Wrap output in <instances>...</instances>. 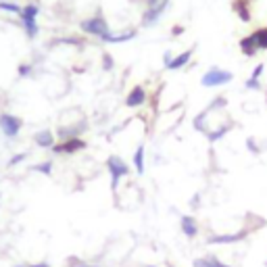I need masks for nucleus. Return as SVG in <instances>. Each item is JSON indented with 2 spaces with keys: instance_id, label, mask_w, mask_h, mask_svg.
I'll return each instance as SVG.
<instances>
[{
  "instance_id": "nucleus-1",
  "label": "nucleus",
  "mask_w": 267,
  "mask_h": 267,
  "mask_svg": "<svg viewBox=\"0 0 267 267\" xmlns=\"http://www.w3.org/2000/svg\"><path fill=\"white\" fill-rule=\"evenodd\" d=\"M38 15H40V7L35 3H29L25 7H21V13L17 15L21 21V27L25 31V35L29 40H35L40 35V25H38Z\"/></svg>"
},
{
  "instance_id": "nucleus-2",
  "label": "nucleus",
  "mask_w": 267,
  "mask_h": 267,
  "mask_svg": "<svg viewBox=\"0 0 267 267\" xmlns=\"http://www.w3.org/2000/svg\"><path fill=\"white\" fill-rule=\"evenodd\" d=\"M80 29H82V33L94 35V38H98V40H102L106 33H111V27H109V23H106L102 13H96L92 17H86L84 21H80Z\"/></svg>"
},
{
  "instance_id": "nucleus-3",
  "label": "nucleus",
  "mask_w": 267,
  "mask_h": 267,
  "mask_svg": "<svg viewBox=\"0 0 267 267\" xmlns=\"http://www.w3.org/2000/svg\"><path fill=\"white\" fill-rule=\"evenodd\" d=\"M106 169H109V175H111V190L115 192L123 177L130 175V165L123 161L119 155H111L109 159H106Z\"/></svg>"
},
{
  "instance_id": "nucleus-4",
  "label": "nucleus",
  "mask_w": 267,
  "mask_h": 267,
  "mask_svg": "<svg viewBox=\"0 0 267 267\" xmlns=\"http://www.w3.org/2000/svg\"><path fill=\"white\" fill-rule=\"evenodd\" d=\"M234 80V73L227 69H221V67H211L205 71V75L201 78V84L205 88H219V86H225Z\"/></svg>"
},
{
  "instance_id": "nucleus-5",
  "label": "nucleus",
  "mask_w": 267,
  "mask_h": 267,
  "mask_svg": "<svg viewBox=\"0 0 267 267\" xmlns=\"http://www.w3.org/2000/svg\"><path fill=\"white\" fill-rule=\"evenodd\" d=\"M23 130V119L13 113H0V134L9 140H15Z\"/></svg>"
},
{
  "instance_id": "nucleus-6",
  "label": "nucleus",
  "mask_w": 267,
  "mask_h": 267,
  "mask_svg": "<svg viewBox=\"0 0 267 267\" xmlns=\"http://www.w3.org/2000/svg\"><path fill=\"white\" fill-rule=\"evenodd\" d=\"M169 0H146V11L142 15V25H155L159 19H161L163 11L167 9Z\"/></svg>"
},
{
  "instance_id": "nucleus-7",
  "label": "nucleus",
  "mask_w": 267,
  "mask_h": 267,
  "mask_svg": "<svg viewBox=\"0 0 267 267\" xmlns=\"http://www.w3.org/2000/svg\"><path fill=\"white\" fill-rule=\"evenodd\" d=\"M86 140L82 138H69V140H61L57 142L55 146H52L50 150L55 152V155H75V152H82L86 150Z\"/></svg>"
},
{
  "instance_id": "nucleus-8",
  "label": "nucleus",
  "mask_w": 267,
  "mask_h": 267,
  "mask_svg": "<svg viewBox=\"0 0 267 267\" xmlns=\"http://www.w3.org/2000/svg\"><path fill=\"white\" fill-rule=\"evenodd\" d=\"M136 35H138V29L128 27V29H123V31H115V33L111 31V33H106L100 42H104V44H123V42L134 40Z\"/></svg>"
},
{
  "instance_id": "nucleus-9",
  "label": "nucleus",
  "mask_w": 267,
  "mask_h": 267,
  "mask_svg": "<svg viewBox=\"0 0 267 267\" xmlns=\"http://www.w3.org/2000/svg\"><path fill=\"white\" fill-rule=\"evenodd\" d=\"M246 236H248L246 230H240L236 234H213L207 238V244H236V242H242Z\"/></svg>"
},
{
  "instance_id": "nucleus-10",
  "label": "nucleus",
  "mask_w": 267,
  "mask_h": 267,
  "mask_svg": "<svg viewBox=\"0 0 267 267\" xmlns=\"http://www.w3.org/2000/svg\"><path fill=\"white\" fill-rule=\"evenodd\" d=\"M33 144L38 146V148H52L57 144V134L52 132V130H38L33 134Z\"/></svg>"
},
{
  "instance_id": "nucleus-11",
  "label": "nucleus",
  "mask_w": 267,
  "mask_h": 267,
  "mask_svg": "<svg viewBox=\"0 0 267 267\" xmlns=\"http://www.w3.org/2000/svg\"><path fill=\"white\" fill-rule=\"evenodd\" d=\"M146 90L142 86H134L132 90H130V94H128V98H126V104L130 106V109H138V106H142L146 102Z\"/></svg>"
},
{
  "instance_id": "nucleus-12",
  "label": "nucleus",
  "mask_w": 267,
  "mask_h": 267,
  "mask_svg": "<svg viewBox=\"0 0 267 267\" xmlns=\"http://www.w3.org/2000/svg\"><path fill=\"white\" fill-rule=\"evenodd\" d=\"M180 225H182V232H184L186 238H197V236H199V221H197V217H192V215H182Z\"/></svg>"
},
{
  "instance_id": "nucleus-13",
  "label": "nucleus",
  "mask_w": 267,
  "mask_h": 267,
  "mask_svg": "<svg viewBox=\"0 0 267 267\" xmlns=\"http://www.w3.org/2000/svg\"><path fill=\"white\" fill-rule=\"evenodd\" d=\"M240 50H242V55L248 57V59H253L257 52H259L257 42H255V38H253V33H251V35H244V38L240 40Z\"/></svg>"
},
{
  "instance_id": "nucleus-14",
  "label": "nucleus",
  "mask_w": 267,
  "mask_h": 267,
  "mask_svg": "<svg viewBox=\"0 0 267 267\" xmlns=\"http://www.w3.org/2000/svg\"><path fill=\"white\" fill-rule=\"evenodd\" d=\"M192 52H194V48H188L186 52H182V55H177V57H173V61L165 67V69H169V71H177V69H182V67H186L188 63H190V59H192Z\"/></svg>"
},
{
  "instance_id": "nucleus-15",
  "label": "nucleus",
  "mask_w": 267,
  "mask_h": 267,
  "mask_svg": "<svg viewBox=\"0 0 267 267\" xmlns=\"http://www.w3.org/2000/svg\"><path fill=\"white\" fill-rule=\"evenodd\" d=\"M192 267H230L227 263L219 261L217 257H213V255H207V257H199V259H194L192 261Z\"/></svg>"
},
{
  "instance_id": "nucleus-16",
  "label": "nucleus",
  "mask_w": 267,
  "mask_h": 267,
  "mask_svg": "<svg viewBox=\"0 0 267 267\" xmlns=\"http://www.w3.org/2000/svg\"><path fill=\"white\" fill-rule=\"evenodd\" d=\"M232 9H234V13H238V17H240V21H244V23H248L251 21V9H248V3L246 0H234L232 3Z\"/></svg>"
},
{
  "instance_id": "nucleus-17",
  "label": "nucleus",
  "mask_w": 267,
  "mask_h": 267,
  "mask_svg": "<svg viewBox=\"0 0 267 267\" xmlns=\"http://www.w3.org/2000/svg\"><path fill=\"white\" fill-rule=\"evenodd\" d=\"M234 128V123H225V126H221L219 130H209V134H207V140L211 142V144H215L217 140H221L230 130Z\"/></svg>"
},
{
  "instance_id": "nucleus-18",
  "label": "nucleus",
  "mask_w": 267,
  "mask_h": 267,
  "mask_svg": "<svg viewBox=\"0 0 267 267\" xmlns=\"http://www.w3.org/2000/svg\"><path fill=\"white\" fill-rule=\"evenodd\" d=\"M207 119H209V111L205 109L201 115H197L194 117V121H192V126H194V130L197 132H203V134H209V126H207Z\"/></svg>"
},
{
  "instance_id": "nucleus-19",
  "label": "nucleus",
  "mask_w": 267,
  "mask_h": 267,
  "mask_svg": "<svg viewBox=\"0 0 267 267\" xmlns=\"http://www.w3.org/2000/svg\"><path fill=\"white\" fill-rule=\"evenodd\" d=\"M144 152H146L144 146L140 144V146L136 148V152H134V161H132V163H134V169H136L140 175L144 173V169H146V167H144Z\"/></svg>"
},
{
  "instance_id": "nucleus-20",
  "label": "nucleus",
  "mask_w": 267,
  "mask_h": 267,
  "mask_svg": "<svg viewBox=\"0 0 267 267\" xmlns=\"http://www.w3.org/2000/svg\"><path fill=\"white\" fill-rule=\"evenodd\" d=\"M253 38H255L259 50H267V27L255 29V31H253Z\"/></svg>"
},
{
  "instance_id": "nucleus-21",
  "label": "nucleus",
  "mask_w": 267,
  "mask_h": 267,
  "mask_svg": "<svg viewBox=\"0 0 267 267\" xmlns=\"http://www.w3.org/2000/svg\"><path fill=\"white\" fill-rule=\"evenodd\" d=\"M29 169H31V171H38V173H42V175H52L55 163H52V161H42V163H38V165H31Z\"/></svg>"
},
{
  "instance_id": "nucleus-22",
  "label": "nucleus",
  "mask_w": 267,
  "mask_h": 267,
  "mask_svg": "<svg viewBox=\"0 0 267 267\" xmlns=\"http://www.w3.org/2000/svg\"><path fill=\"white\" fill-rule=\"evenodd\" d=\"M0 11H3V13H11V15H19L21 13V5L9 3V0H0Z\"/></svg>"
},
{
  "instance_id": "nucleus-23",
  "label": "nucleus",
  "mask_w": 267,
  "mask_h": 267,
  "mask_svg": "<svg viewBox=\"0 0 267 267\" xmlns=\"http://www.w3.org/2000/svg\"><path fill=\"white\" fill-rule=\"evenodd\" d=\"M31 73H33V65L31 63H21L19 67H17V75H19L21 80L23 78H29Z\"/></svg>"
},
{
  "instance_id": "nucleus-24",
  "label": "nucleus",
  "mask_w": 267,
  "mask_h": 267,
  "mask_svg": "<svg viewBox=\"0 0 267 267\" xmlns=\"http://www.w3.org/2000/svg\"><path fill=\"white\" fill-rule=\"evenodd\" d=\"M27 159V152H17V155H13L11 159H9V163H7V167H17L21 161H25Z\"/></svg>"
},
{
  "instance_id": "nucleus-25",
  "label": "nucleus",
  "mask_w": 267,
  "mask_h": 267,
  "mask_svg": "<svg viewBox=\"0 0 267 267\" xmlns=\"http://www.w3.org/2000/svg\"><path fill=\"white\" fill-rule=\"evenodd\" d=\"M113 67H115L113 57L109 55V52H104V55H102V69H104V71H111Z\"/></svg>"
},
{
  "instance_id": "nucleus-26",
  "label": "nucleus",
  "mask_w": 267,
  "mask_h": 267,
  "mask_svg": "<svg viewBox=\"0 0 267 267\" xmlns=\"http://www.w3.org/2000/svg\"><path fill=\"white\" fill-rule=\"evenodd\" d=\"M246 148L251 150L253 155H261V148H259V144H257L255 138H246Z\"/></svg>"
},
{
  "instance_id": "nucleus-27",
  "label": "nucleus",
  "mask_w": 267,
  "mask_h": 267,
  "mask_svg": "<svg viewBox=\"0 0 267 267\" xmlns=\"http://www.w3.org/2000/svg\"><path fill=\"white\" fill-rule=\"evenodd\" d=\"M244 86L248 88V90H261V82L255 80V78H248V80L244 82Z\"/></svg>"
},
{
  "instance_id": "nucleus-28",
  "label": "nucleus",
  "mask_w": 267,
  "mask_h": 267,
  "mask_svg": "<svg viewBox=\"0 0 267 267\" xmlns=\"http://www.w3.org/2000/svg\"><path fill=\"white\" fill-rule=\"evenodd\" d=\"M263 71H265V65L263 63H259L255 69H253V73H251V78H255V80H259L261 75H263Z\"/></svg>"
},
{
  "instance_id": "nucleus-29",
  "label": "nucleus",
  "mask_w": 267,
  "mask_h": 267,
  "mask_svg": "<svg viewBox=\"0 0 267 267\" xmlns=\"http://www.w3.org/2000/svg\"><path fill=\"white\" fill-rule=\"evenodd\" d=\"M171 61H173V55H171V52H169V50H167V52H165V55H163V65H165V67H167V65H169V63H171Z\"/></svg>"
},
{
  "instance_id": "nucleus-30",
  "label": "nucleus",
  "mask_w": 267,
  "mask_h": 267,
  "mask_svg": "<svg viewBox=\"0 0 267 267\" xmlns=\"http://www.w3.org/2000/svg\"><path fill=\"white\" fill-rule=\"evenodd\" d=\"M25 267H50V263L40 261V263H25Z\"/></svg>"
},
{
  "instance_id": "nucleus-31",
  "label": "nucleus",
  "mask_w": 267,
  "mask_h": 267,
  "mask_svg": "<svg viewBox=\"0 0 267 267\" xmlns=\"http://www.w3.org/2000/svg\"><path fill=\"white\" fill-rule=\"evenodd\" d=\"M182 31H184V27H182V25H175V27H173V31H171V33H173V35H180V33H182Z\"/></svg>"
},
{
  "instance_id": "nucleus-32",
  "label": "nucleus",
  "mask_w": 267,
  "mask_h": 267,
  "mask_svg": "<svg viewBox=\"0 0 267 267\" xmlns=\"http://www.w3.org/2000/svg\"><path fill=\"white\" fill-rule=\"evenodd\" d=\"M15 267H25V263H21V265H15Z\"/></svg>"
},
{
  "instance_id": "nucleus-33",
  "label": "nucleus",
  "mask_w": 267,
  "mask_h": 267,
  "mask_svg": "<svg viewBox=\"0 0 267 267\" xmlns=\"http://www.w3.org/2000/svg\"><path fill=\"white\" fill-rule=\"evenodd\" d=\"M148 267H155V265H148Z\"/></svg>"
},
{
  "instance_id": "nucleus-34",
  "label": "nucleus",
  "mask_w": 267,
  "mask_h": 267,
  "mask_svg": "<svg viewBox=\"0 0 267 267\" xmlns=\"http://www.w3.org/2000/svg\"><path fill=\"white\" fill-rule=\"evenodd\" d=\"M92 267H96V265H92Z\"/></svg>"
},
{
  "instance_id": "nucleus-35",
  "label": "nucleus",
  "mask_w": 267,
  "mask_h": 267,
  "mask_svg": "<svg viewBox=\"0 0 267 267\" xmlns=\"http://www.w3.org/2000/svg\"><path fill=\"white\" fill-rule=\"evenodd\" d=\"M265 265H267V261H265Z\"/></svg>"
}]
</instances>
